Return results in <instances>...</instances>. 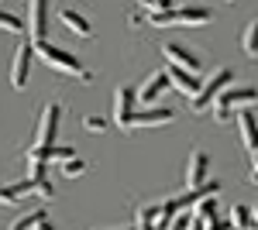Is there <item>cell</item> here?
I'll list each match as a JSON object with an SVG mask.
<instances>
[{"label":"cell","mask_w":258,"mask_h":230,"mask_svg":"<svg viewBox=\"0 0 258 230\" xmlns=\"http://www.w3.org/2000/svg\"><path fill=\"white\" fill-rule=\"evenodd\" d=\"M35 45V55L45 62V65H52L55 72H66V76H76L80 83H90L93 72L90 69H83V62L73 52H66V48H55L52 41H31Z\"/></svg>","instance_id":"obj_1"},{"label":"cell","mask_w":258,"mask_h":230,"mask_svg":"<svg viewBox=\"0 0 258 230\" xmlns=\"http://www.w3.org/2000/svg\"><path fill=\"white\" fill-rule=\"evenodd\" d=\"M227 83H234V72L227 69V65H220V69H214V76L207 79L203 86H200V93L193 96V114H203L214 100H217L224 90H227Z\"/></svg>","instance_id":"obj_2"},{"label":"cell","mask_w":258,"mask_h":230,"mask_svg":"<svg viewBox=\"0 0 258 230\" xmlns=\"http://www.w3.org/2000/svg\"><path fill=\"white\" fill-rule=\"evenodd\" d=\"M31 58H35V45H31V41H21L18 52L11 55V86H14V90H24V86H28Z\"/></svg>","instance_id":"obj_3"},{"label":"cell","mask_w":258,"mask_h":230,"mask_svg":"<svg viewBox=\"0 0 258 230\" xmlns=\"http://www.w3.org/2000/svg\"><path fill=\"white\" fill-rule=\"evenodd\" d=\"M251 103H258L255 86H227V90L217 96V107H224L227 114H231V110H248Z\"/></svg>","instance_id":"obj_4"},{"label":"cell","mask_w":258,"mask_h":230,"mask_svg":"<svg viewBox=\"0 0 258 230\" xmlns=\"http://www.w3.org/2000/svg\"><path fill=\"white\" fill-rule=\"evenodd\" d=\"M28 31L31 41H48V0H28Z\"/></svg>","instance_id":"obj_5"},{"label":"cell","mask_w":258,"mask_h":230,"mask_svg":"<svg viewBox=\"0 0 258 230\" xmlns=\"http://www.w3.org/2000/svg\"><path fill=\"white\" fill-rule=\"evenodd\" d=\"M135 103H138V93L131 86H120L117 93H114V124H117L120 131H127V124L135 117Z\"/></svg>","instance_id":"obj_6"},{"label":"cell","mask_w":258,"mask_h":230,"mask_svg":"<svg viewBox=\"0 0 258 230\" xmlns=\"http://www.w3.org/2000/svg\"><path fill=\"white\" fill-rule=\"evenodd\" d=\"M162 55H165L169 65H176V69H186V72H193V76L200 72V55H193L189 48H182L176 41H165V45H162Z\"/></svg>","instance_id":"obj_7"},{"label":"cell","mask_w":258,"mask_h":230,"mask_svg":"<svg viewBox=\"0 0 258 230\" xmlns=\"http://www.w3.org/2000/svg\"><path fill=\"white\" fill-rule=\"evenodd\" d=\"M62 124V107L59 103H48L41 110V124H38V141L35 144H55V134H59Z\"/></svg>","instance_id":"obj_8"},{"label":"cell","mask_w":258,"mask_h":230,"mask_svg":"<svg viewBox=\"0 0 258 230\" xmlns=\"http://www.w3.org/2000/svg\"><path fill=\"white\" fill-rule=\"evenodd\" d=\"M172 117H176V110H169V107H148V110H135L131 124H127V131H131V127H165V124H172Z\"/></svg>","instance_id":"obj_9"},{"label":"cell","mask_w":258,"mask_h":230,"mask_svg":"<svg viewBox=\"0 0 258 230\" xmlns=\"http://www.w3.org/2000/svg\"><path fill=\"white\" fill-rule=\"evenodd\" d=\"M69 158H76V151L69 148V144H35V148H28V162H69Z\"/></svg>","instance_id":"obj_10"},{"label":"cell","mask_w":258,"mask_h":230,"mask_svg":"<svg viewBox=\"0 0 258 230\" xmlns=\"http://www.w3.org/2000/svg\"><path fill=\"white\" fill-rule=\"evenodd\" d=\"M207 172H210V155L193 151L189 155V165H186V186H189V189H200V186L207 182Z\"/></svg>","instance_id":"obj_11"},{"label":"cell","mask_w":258,"mask_h":230,"mask_svg":"<svg viewBox=\"0 0 258 230\" xmlns=\"http://www.w3.org/2000/svg\"><path fill=\"white\" fill-rule=\"evenodd\" d=\"M172 86V79H169V72H155V76L148 79L145 86H141V93H138V103L141 107H155L159 103V96L165 93Z\"/></svg>","instance_id":"obj_12"},{"label":"cell","mask_w":258,"mask_h":230,"mask_svg":"<svg viewBox=\"0 0 258 230\" xmlns=\"http://www.w3.org/2000/svg\"><path fill=\"white\" fill-rule=\"evenodd\" d=\"M28 182L35 186V196H45V199L55 196V186L48 182V172H45V162H28Z\"/></svg>","instance_id":"obj_13"},{"label":"cell","mask_w":258,"mask_h":230,"mask_svg":"<svg viewBox=\"0 0 258 230\" xmlns=\"http://www.w3.org/2000/svg\"><path fill=\"white\" fill-rule=\"evenodd\" d=\"M238 131H241V144L255 155L258 151V120L251 110H241L238 114Z\"/></svg>","instance_id":"obj_14"},{"label":"cell","mask_w":258,"mask_h":230,"mask_svg":"<svg viewBox=\"0 0 258 230\" xmlns=\"http://www.w3.org/2000/svg\"><path fill=\"white\" fill-rule=\"evenodd\" d=\"M214 14L207 11V7H172V24H186V28H193V24H210Z\"/></svg>","instance_id":"obj_15"},{"label":"cell","mask_w":258,"mask_h":230,"mask_svg":"<svg viewBox=\"0 0 258 230\" xmlns=\"http://www.w3.org/2000/svg\"><path fill=\"white\" fill-rule=\"evenodd\" d=\"M214 220H217V199H214V196H210V199H200L197 210H193V223H189V230H207Z\"/></svg>","instance_id":"obj_16"},{"label":"cell","mask_w":258,"mask_h":230,"mask_svg":"<svg viewBox=\"0 0 258 230\" xmlns=\"http://www.w3.org/2000/svg\"><path fill=\"white\" fill-rule=\"evenodd\" d=\"M169 79H172V86H176L179 93H186L189 100H193V96L200 93V86H203V83H200L193 72H186V69H176V65H169Z\"/></svg>","instance_id":"obj_17"},{"label":"cell","mask_w":258,"mask_h":230,"mask_svg":"<svg viewBox=\"0 0 258 230\" xmlns=\"http://www.w3.org/2000/svg\"><path fill=\"white\" fill-rule=\"evenodd\" d=\"M59 21L73 31V35H80V38H90L93 35V28H90V21L83 18L80 11H69V7H62V14H59Z\"/></svg>","instance_id":"obj_18"},{"label":"cell","mask_w":258,"mask_h":230,"mask_svg":"<svg viewBox=\"0 0 258 230\" xmlns=\"http://www.w3.org/2000/svg\"><path fill=\"white\" fill-rule=\"evenodd\" d=\"M231 227L234 230H255V210L251 206H234L231 210Z\"/></svg>","instance_id":"obj_19"},{"label":"cell","mask_w":258,"mask_h":230,"mask_svg":"<svg viewBox=\"0 0 258 230\" xmlns=\"http://www.w3.org/2000/svg\"><path fill=\"white\" fill-rule=\"evenodd\" d=\"M241 48H244V55H248V58H258V21H251V24L244 28V35H241Z\"/></svg>","instance_id":"obj_20"},{"label":"cell","mask_w":258,"mask_h":230,"mask_svg":"<svg viewBox=\"0 0 258 230\" xmlns=\"http://www.w3.org/2000/svg\"><path fill=\"white\" fill-rule=\"evenodd\" d=\"M45 220H48V213H45V210H35V213H28V216H21L11 230H38Z\"/></svg>","instance_id":"obj_21"},{"label":"cell","mask_w":258,"mask_h":230,"mask_svg":"<svg viewBox=\"0 0 258 230\" xmlns=\"http://www.w3.org/2000/svg\"><path fill=\"white\" fill-rule=\"evenodd\" d=\"M83 172H86V162H83V158H69V162H62V165H59L62 179H80Z\"/></svg>","instance_id":"obj_22"},{"label":"cell","mask_w":258,"mask_h":230,"mask_svg":"<svg viewBox=\"0 0 258 230\" xmlns=\"http://www.w3.org/2000/svg\"><path fill=\"white\" fill-rule=\"evenodd\" d=\"M0 28H4V31H11V35H21V31H24V21H21L18 14H11V11H4V7H0Z\"/></svg>","instance_id":"obj_23"},{"label":"cell","mask_w":258,"mask_h":230,"mask_svg":"<svg viewBox=\"0 0 258 230\" xmlns=\"http://www.w3.org/2000/svg\"><path fill=\"white\" fill-rule=\"evenodd\" d=\"M141 7L148 14H159V11H172V0H141Z\"/></svg>","instance_id":"obj_24"},{"label":"cell","mask_w":258,"mask_h":230,"mask_svg":"<svg viewBox=\"0 0 258 230\" xmlns=\"http://www.w3.org/2000/svg\"><path fill=\"white\" fill-rule=\"evenodd\" d=\"M83 127H86V131H107V120H103V117H86V120H83Z\"/></svg>","instance_id":"obj_25"},{"label":"cell","mask_w":258,"mask_h":230,"mask_svg":"<svg viewBox=\"0 0 258 230\" xmlns=\"http://www.w3.org/2000/svg\"><path fill=\"white\" fill-rule=\"evenodd\" d=\"M11 203H18V199L11 196V189H7V186H0V206H11Z\"/></svg>","instance_id":"obj_26"},{"label":"cell","mask_w":258,"mask_h":230,"mask_svg":"<svg viewBox=\"0 0 258 230\" xmlns=\"http://www.w3.org/2000/svg\"><path fill=\"white\" fill-rule=\"evenodd\" d=\"M251 182H255V186H258V151L251 155Z\"/></svg>","instance_id":"obj_27"},{"label":"cell","mask_w":258,"mask_h":230,"mask_svg":"<svg viewBox=\"0 0 258 230\" xmlns=\"http://www.w3.org/2000/svg\"><path fill=\"white\" fill-rule=\"evenodd\" d=\"M38 230H55V227H52V223H48V220H45V223H41V227Z\"/></svg>","instance_id":"obj_28"},{"label":"cell","mask_w":258,"mask_h":230,"mask_svg":"<svg viewBox=\"0 0 258 230\" xmlns=\"http://www.w3.org/2000/svg\"><path fill=\"white\" fill-rule=\"evenodd\" d=\"M255 230H258V206H255Z\"/></svg>","instance_id":"obj_29"},{"label":"cell","mask_w":258,"mask_h":230,"mask_svg":"<svg viewBox=\"0 0 258 230\" xmlns=\"http://www.w3.org/2000/svg\"><path fill=\"white\" fill-rule=\"evenodd\" d=\"M227 4H234V0H227Z\"/></svg>","instance_id":"obj_30"}]
</instances>
